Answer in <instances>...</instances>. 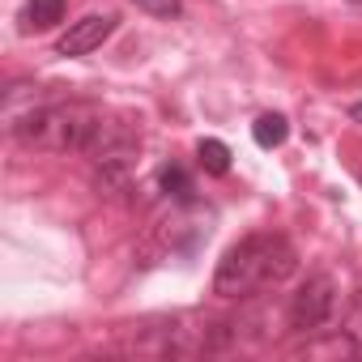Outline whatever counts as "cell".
Listing matches in <instances>:
<instances>
[{"label":"cell","mask_w":362,"mask_h":362,"mask_svg":"<svg viewBox=\"0 0 362 362\" xmlns=\"http://www.w3.org/2000/svg\"><path fill=\"white\" fill-rule=\"evenodd\" d=\"M294 269H298V252L286 235H247L218 260L214 294L218 298H256L260 290L290 281Z\"/></svg>","instance_id":"6da1fadb"},{"label":"cell","mask_w":362,"mask_h":362,"mask_svg":"<svg viewBox=\"0 0 362 362\" xmlns=\"http://www.w3.org/2000/svg\"><path fill=\"white\" fill-rule=\"evenodd\" d=\"M103 111L94 103H43L30 107L22 119H13V132L22 145L43 153H86Z\"/></svg>","instance_id":"7a4b0ae2"},{"label":"cell","mask_w":362,"mask_h":362,"mask_svg":"<svg viewBox=\"0 0 362 362\" xmlns=\"http://www.w3.org/2000/svg\"><path fill=\"white\" fill-rule=\"evenodd\" d=\"M86 158H90L103 188H124L136 170V158H141V128L124 115H103L90 145H86Z\"/></svg>","instance_id":"3957f363"},{"label":"cell","mask_w":362,"mask_h":362,"mask_svg":"<svg viewBox=\"0 0 362 362\" xmlns=\"http://www.w3.org/2000/svg\"><path fill=\"white\" fill-rule=\"evenodd\" d=\"M337 303H341V294H337V281H332L328 273L307 277V281L294 290V298H290V328L303 332V337L320 332L324 324H332Z\"/></svg>","instance_id":"277c9868"},{"label":"cell","mask_w":362,"mask_h":362,"mask_svg":"<svg viewBox=\"0 0 362 362\" xmlns=\"http://www.w3.org/2000/svg\"><path fill=\"white\" fill-rule=\"evenodd\" d=\"M115 26H119L115 13H86L81 22H73V26L60 35L56 52H60V56H90L94 47H103V43L115 35Z\"/></svg>","instance_id":"5b68a950"},{"label":"cell","mask_w":362,"mask_h":362,"mask_svg":"<svg viewBox=\"0 0 362 362\" xmlns=\"http://www.w3.org/2000/svg\"><path fill=\"white\" fill-rule=\"evenodd\" d=\"M69 0H26L22 5V30H52L56 22H64Z\"/></svg>","instance_id":"8992f818"},{"label":"cell","mask_w":362,"mask_h":362,"mask_svg":"<svg viewBox=\"0 0 362 362\" xmlns=\"http://www.w3.org/2000/svg\"><path fill=\"white\" fill-rule=\"evenodd\" d=\"M158 188H162V197H166V201H192V197H197L192 175H188L184 166H175V162L158 170Z\"/></svg>","instance_id":"52a82bcc"},{"label":"cell","mask_w":362,"mask_h":362,"mask_svg":"<svg viewBox=\"0 0 362 362\" xmlns=\"http://www.w3.org/2000/svg\"><path fill=\"white\" fill-rule=\"evenodd\" d=\"M252 136H256V145H260V149H277V145L290 136V124H286V115L264 111V115L252 124Z\"/></svg>","instance_id":"ba28073f"},{"label":"cell","mask_w":362,"mask_h":362,"mask_svg":"<svg viewBox=\"0 0 362 362\" xmlns=\"http://www.w3.org/2000/svg\"><path fill=\"white\" fill-rule=\"evenodd\" d=\"M197 162H201L205 175H226V170H230V149H226V141L205 136V141L197 145Z\"/></svg>","instance_id":"9c48e42d"},{"label":"cell","mask_w":362,"mask_h":362,"mask_svg":"<svg viewBox=\"0 0 362 362\" xmlns=\"http://www.w3.org/2000/svg\"><path fill=\"white\" fill-rule=\"evenodd\" d=\"M341 337H345L349 345H358V349H362V290H354V294H349V303H345Z\"/></svg>","instance_id":"30bf717a"},{"label":"cell","mask_w":362,"mask_h":362,"mask_svg":"<svg viewBox=\"0 0 362 362\" xmlns=\"http://www.w3.org/2000/svg\"><path fill=\"white\" fill-rule=\"evenodd\" d=\"M136 9H145V13H153V18H179V0H132Z\"/></svg>","instance_id":"8fae6325"},{"label":"cell","mask_w":362,"mask_h":362,"mask_svg":"<svg viewBox=\"0 0 362 362\" xmlns=\"http://www.w3.org/2000/svg\"><path fill=\"white\" fill-rule=\"evenodd\" d=\"M349 115H354V119L362 124V103H354V107H349Z\"/></svg>","instance_id":"7c38bea8"},{"label":"cell","mask_w":362,"mask_h":362,"mask_svg":"<svg viewBox=\"0 0 362 362\" xmlns=\"http://www.w3.org/2000/svg\"><path fill=\"white\" fill-rule=\"evenodd\" d=\"M358 184H362V170H358Z\"/></svg>","instance_id":"4fadbf2b"}]
</instances>
